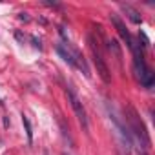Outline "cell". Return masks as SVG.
Returning a JSON list of instances; mask_svg holds the SVG:
<instances>
[{"label": "cell", "mask_w": 155, "mask_h": 155, "mask_svg": "<svg viewBox=\"0 0 155 155\" xmlns=\"http://www.w3.org/2000/svg\"><path fill=\"white\" fill-rule=\"evenodd\" d=\"M22 124H24V131H26V137H28V144L33 142V128H31V122L28 119V115L22 113Z\"/></svg>", "instance_id": "cell-7"}, {"label": "cell", "mask_w": 155, "mask_h": 155, "mask_svg": "<svg viewBox=\"0 0 155 155\" xmlns=\"http://www.w3.org/2000/svg\"><path fill=\"white\" fill-rule=\"evenodd\" d=\"M133 64H135V75H137L140 86H144V88L150 90L153 86V82H155V73H153V69H150L146 66L144 57H142V51H139V53L133 55Z\"/></svg>", "instance_id": "cell-3"}, {"label": "cell", "mask_w": 155, "mask_h": 155, "mask_svg": "<svg viewBox=\"0 0 155 155\" xmlns=\"http://www.w3.org/2000/svg\"><path fill=\"white\" fill-rule=\"evenodd\" d=\"M62 155H68V153H62Z\"/></svg>", "instance_id": "cell-15"}, {"label": "cell", "mask_w": 155, "mask_h": 155, "mask_svg": "<svg viewBox=\"0 0 155 155\" xmlns=\"http://www.w3.org/2000/svg\"><path fill=\"white\" fill-rule=\"evenodd\" d=\"M122 111H124V122H128V130H130L131 137H135L142 148L150 150V148H151V139H150V133H148V130H146L142 119L139 117L137 110H135L131 104H126Z\"/></svg>", "instance_id": "cell-1"}, {"label": "cell", "mask_w": 155, "mask_h": 155, "mask_svg": "<svg viewBox=\"0 0 155 155\" xmlns=\"http://www.w3.org/2000/svg\"><path fill=\"white\" fill-rule=\"evenodd\" d=\"M97 44H99L97 38L90 33L88 35V46H90V51H91V57H93V64L97 68L99 77L106 84H110L111 82V71H110V68H108V64H106V60H104V57H102V53H101V49H99Z\"/></svg>", "instance_id": "cell-2"}, {"label": "cell", "mask_w": 155, "mask_h": 155, "mask_svg": "<svg viewBox=\"0 0 155 155\" xmlns=\"http://www.w3.org/2000/svg\"><path fill=\"white\" fill-rule=\"evenodd\" d=\"M108 49H110V51H113V55L117 57V60H120V58H122V51H120V48H119L117 40H108Z\"/></svg>", "instance_id": "cell-8"}, {"label": "cell", "mask_w": 155, "mask_h": 155, "mask_svg": "<svg viewBox=\"0 0 155 155\" xmlns=\"http://www.w3.org/2000/svg\"><path fill=\"white\" fill-rule=\"evenodd\" d=\"M120 9L126 13V17H128L133 24H142V17H140V13H139L137 9H133L130 4H122V6H120Z\"/></svg>", "instance_id": "cell-6"}, {"label": "cell", "mask_w": 155, "mask_h": 155, "mask_svg": "<svg viewBox=\"0 0 155 155\" xmlns=\"http://www.w3.org/2000/svg\"><path fill=\"white\" fill-rule=\"evenodd\" d=\"M135 150H137V155H148V150H146V148H142L140 144H139Z\"/></svg>", "instance_id": "cell-12"}, {"label": "cell", "mask_w": 155, "mask_h": 155, "mask_svg": "<svg viewBox=\"0 0 155 155\" xmlns=\"http://www.w3.org/2000/svg\"><path fill=\"white\" fill-rule=\"evenodd\" d=\"M0 104H4V102H2V99H0Z\"/></svg>", "instance_id": "cell-14"}, {"label": "cell", "mask_w": 155, "mask_h": 155, "mask_svg": "<svg viewBox=\"0 0 155 155\" xmlns=\"http://www.w3.org/2000/svg\"><path fill=\"white\" fill-rule=\"evenodd\" d=\"M20 20H24V22H28L29 20V17H28V13H20V17H18Z\"/></svg>", "instance_id": "cell-13"}, {"label": "cell", "mask_w": 155, "mask_h": 155, "mask_svg": "<svg viewBox=\"0 0 155 155\" xmlns=\"http://www.w3.org/2000/svg\"><path fill=\"white\" fill-rule=\"evenodd\" d=\"M66 97H68V101H69V104H71V108H73V111H75V115H77V120L81 122L82 130L88 133V131H90V120H88V113H86V110H84L81 99L77 97V93H75L71 88H66Z\"/></svg>", "instance_id": "cell-4"}, {"label": "cell", "mask_w": 155, "mask_h": 155, "mask_svg": "<svg viewBox=\"0 0 155 155\" xmlns=\"http://www.w3.org/2000/svg\"><path fill=\"white\" fill-rule=\"evenodd\" d=\"M31 42H33V46H35L37 49H42V42H40V38H37V37H31Z\"/></svg>", "instance_id": "cell-11"}, {"label": "cell", "mask_w": 155, "mask_h": 155, "mask_svg": "<svg viewBox=\"0 0 155 155\" xmlns=\"http://www.w3.org/2000/svg\"><path fill=\"white\" fill-rule=\"evenodd\" d=\"M110 20H111V24L115 26V29H117V33L122 37V40L128 44V48L131 49V53H135L137 49H139V44L133 40V37H131V33L128 31V28H126V24L120 20V17L117 15V13H111L110 15Z\"/></svg>", "instance_id": "cell-5"}, {"label": "cell", "mask_w": 155, "mask_h": 155, "mask_svg": "<svg viewBox=\"0 0 155 155\" xmlns=\"http://www.w3.org/2000/svg\"><path fill=\"white\" fill-rule=\"evenodd\" d=\"M140 40H142V44H139V48H140V46H142V48H148V46H150V40H148V37H146L142 31L139 33V42H140Z\"/></svg>", "instance_id": "cell-10"}, {"label": "cell", "mask_w": 155, "mask_h": 155, "mask_svg": "<svg viewBox=\"0 0 155 155\" xmlns=\"http://www.w3.org/2000/svg\"><path fill=\"white\" fill-rule=\"evenodd\" d=\"M58 124H60V130H62V135H64V137H66V139L69 140V146H73V139H71V133H69V128L66 126V122H64V120H62L60 117H58Z\"/></svg>", "instance_id": "cell-9"}]
</instances>
